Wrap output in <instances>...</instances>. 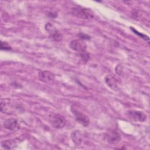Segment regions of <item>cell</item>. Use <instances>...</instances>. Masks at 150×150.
I'll return each mask as SVG.
<instances>
[{
  "label": "cell",
  "instance_id": "obj_1",
  "mask_svg": "<svg viewBox=\"0 0 150 150\" xmlns=\"http://www.w3.org/2000/svg\"><path fill=\"white\" fill-rule=\"evenodd\" d=\"M71 13L74 16L82 19L88 20L94 18V13L90 9L81 6L73 8L71 9Z\"/></svg>",
  "mask_w": 150,
  "mask_h": 150
},
{
  "label": "cell",
  "instance_id": "obj_2",
  "mask_svg": "<svg viewBox=\"0 0 150 150\" xmlns=\"http://www.w3.org/2000/svg\"><path fill=\"white\" fill-rule=\"evenodd\" d=\"M45 29L48 32L50 37L54 41L60 42L63 39V36L62 33L54 27V26L48 22L45 25Z\"/></svg>",
  "mask_w": 150,
  "mask_h": 150
},
{
  "label": "cell",
  "instance_id": "obj_3",
  "mask_svg": "<svg viewBox=\"0 0 150 150\" xmlns=\"http://www.w3.org/2000/svg\"><path fill=\"white\" fill-rule=\"evenodd\" d=\"M71 110L74 114L76 120L84 127H87L90 123V120L88 117L83 113L81 111L72 106Z\"/></svg>",
  "mask_w": 150,
  "mask_h": 150
},
{
  "label": "cell",
  "instance_id": "obj_4",
  "mask_svg": "<svg viewBox=\"0 0 150 150\" xmlns=\"http://www.w3.org/2000/svg\"><path fill=\"white\" fill-rule=\"evenodd\" d=\"M49 122L51 125L57 129L62 128L66 124V120L64 117L59 114L52 115L49 119Z\"/></svg>",
  "mask_w": 150,
  "mask_h": 150
},
{
  "label": "cell",
  "instance_id": "obj_5",
  "mask_svg": "<svg viewBox=\"0 0 150 150\" xmlns=\"http://www.w3.org/2000/svg\"><path fill=\"white\" fill-rule=\"evenodd\" d=\"M129 118L139 122H144L146 120V115L142 111L138 110H129L127 112Z\"/></svg>",
  "mask_w": 150,
  "mask_h": 150
},
{
  "label": "cell",
  "instance_id": "obj_6",
  "mask_svg": "<svg viewBox=\"0 0 150 150\" xmlns=\"http://www.w3.org/2000/svg\"><path fill=\"white\" fill-rule=\"evenodd\" d=\"M69 47L72 50L79 53L86 51L87 49L86 43L81 39H76L71 41L69 43Z\"/></svg>",
  "mask_w": 150,
  "mask_h": 150
},
{
  "label": "cell",
  "instance_id": "obj_7",
  "mask_svg": "<svg viewBox=\"0 0 150 150\" xmlns=\"http://www.w3.org/2000/svg\"><path fill=\"white\" fill-rule=\"evenodd\" d=\"M106 141L111 144L118 143L121 139V136L118 132L114 130H109L105 134Z\"/></svg>",
  "mask_w": 150,
  "mask_h": 150
},
{
  "label": "cell",
  "instance_id": "obj_8",
  "mask_svg": "<svg viewBox=\"0 0 150 150\" xmlns=\"http://www.w3.org/2000/svg\"><path fill=\"white\" fill-rule=\"evenodd\" d=\"M4 127L11 131H16L20 128L19 121L16 118H9L4 122Z\"/></svg>",
  "mask_w": 150,
  "mask_h": 150
},
{
  "label": "cell",
  "instance_id": "obj_9",
  "mask_svg": "<svg viewBox=\"0 0 150 150\" xmlns=\"http://www.w3.org/2000/svg\"><path fill=\"white\" fill-rule=\"evenodd\" d=\"M54 77V74L49 71H40L39 73V79L42 82L48 83L53 81Z\"/></svg>",
  "mask_w": 150,
  "mask_h": 150
},
{
  "label": "cell",
  "instance_id": "obj_10",
  "mask_svg": "<svg viewBox=\"0 0 150 150\" xmlns=\"http://www.w3.org/2000/svg\"><path fill=\"white\" fill-rule=\"evenodd\" d=\"M105 81L107 86L113 90H117L118 88L117 83L115 79L110 74L107 75L105 77Z\"/></svg>",
  "mask_w": 150,
  "mask_h": 150
},
{
  "label": "cell",
  "instance_id": "obj_11",
  "mask_svg": "<svg viewBox=\"0 0 150 150\" xmlns=\"http://www.w3.org/2000/svg\"><path fill=\"white\" fill-rule=\"evenodd\" d=\"M71 139L73 142L77 145H80L82 142V134L79 130L73 131L71 132Z\"/></svg>",
  "mask_w": 150,
  "mask_h": 150
},
{
  "label": "cell",
  "instance_id": "obj_12",
  "mask_svg": "<svg viewBox=\"0 0 150 150\" xmlns=\"http://www.w3.org/2000/svg\"><path fill=\"white\" fill-rule=\"evenodd\" d=\"M1 146L2 148L7 149H13L15 148V146H16V144L15 141L12 140H6L1 143Z\"/></svg>",
  "mask_w": 150,
  "mask_h": 150
},
{
  "label": "cell",
  "instance_id": "obj_13",
  "mask_svg": "<svg viewBox=\"0 0 150 150\" xmlns=\"http://www.w3.org/2000/svg\"><path fill=\"white\" fill-rule=\"evenodd\" d=\"M80 56L81 57V58L82 59V60L84 62H87L88 60V59H90V55L89 53L87 52V51H84V52H82L80 53Z\"/></svg>",
  "mask_w": 150,
  "mask_h": 150
},
{
  "label": "cell",
  "instance_id": "obj_14",
  "mask_svg": "<svg viewBox=\"0 0 150 150\" xmlns=\"http://www.w3.org/2000/svg\"><path fill=\"white\" fill-rule=\"evenodd\" d=\"M1 49L4 50H11V47L9 45L5 42H1Z\"/></svg>",
  "mask_w": 150,
  "mask_h": 150
},
{
  "label": "cell",
  "instance_id": "obj_15",
  "mask_svg": "<svg viewBox=\"0 0 150 150\" xmlns=\"http://www.w3.org/2000/svg\"><path fill=\"white\" fill-rule=\"evenodd\" d=\"M131 29L135 33H137V35H139L141 38H142L144 39H145V40H149V38L147 36H146V35H143V34H141V33H140L139 32H138V31H137L136 30H135L133 28H131Z\"/></svg>",
  "mask_w": 150,
  "mask_h": 150
},
{
  "label": "cell",
  "instance_id": "obj_16",
  "mask_svg": "<svg viewBox=\"0 0 150 150\" xmlns=\"http://www.w3.org/2000/svg\"><path fill=\"white\" fill-rule=\"evenodd\" d=\"M78 36L79 37V38H80L81 40H86V39H90V36H88L86 34H84L83 33H79L78 34Z\"/></svg>",
  "mask_w": 150,
  "mask_h": 150
}]
</instances>
